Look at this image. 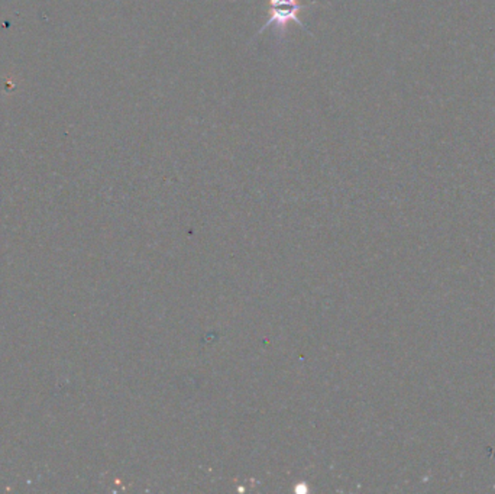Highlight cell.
I'll return each instance as SVG.
<instances>
[{"label": "cell", "instance_id": "1", "mask_svg": "<svg viewBox=\"0 0 495 494\" xmlns=\"http://www.w3.org/2000/svg\"><path fill=\"white\" fill-rule=\"evenodd\" d=\"M314 5H316V2L303 4V0H268L266 2V15H268V18H266V23L259 28L258 33H256V38L266 33L271 26L277 28L278 33H285L292 23H295L302 30L309 33L307 26L300 19V12L307 11Z\"/></svg>", "mask_w": 495, "mask_h": 494}]
</instances>
